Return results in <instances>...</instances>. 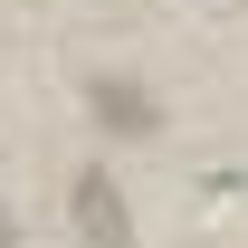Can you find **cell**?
Instances as JSON below:
<instances>
[{"mask_svg": "<svg viewBox=\"0 0 248 248\" xmlns=\"http://www.w3.org/2000/svg\"><path fill=\"white\" fill-rule=\"evenodd\" d=\"M77 219H86L95 248H124V239H134V229H124V201H115V182H105V172H77Z\"/></svg>", "mask_w": 248, "mask_h": 248, "instance_id": "1", "label": "cell"}, {"mask_svg": "<svg viewBox=\"0 0 248 248\" xmlns=\"http://www.w3.org/2000/svg\"><path fill=\"white\" fill-rule=\"evenodd\" d=\"M95 115H105V124H124V134H134V124H153V105H143V95L124 86V77H105V86H95Z\"/></svg>", "mask_w": 248, "mask_h": 248, "instance_id": "2", "label": "cell"}]
</instances>
